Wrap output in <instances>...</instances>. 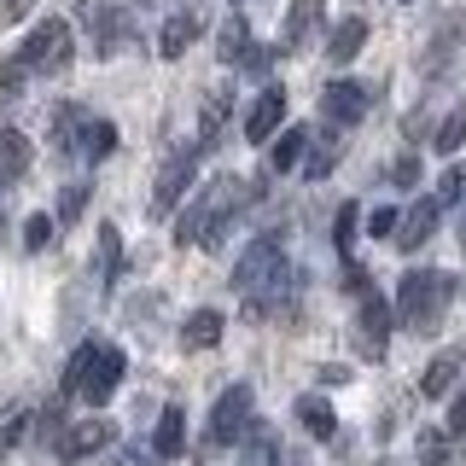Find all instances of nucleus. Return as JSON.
<instances>
[{"instance_id":"4be33fe9","label":"nucleus","mask_w":466,"mask_h":466,"mask_svg":"<svg viewBox=\"0 0 466 466\" xmlns=\"http://www.w3.org/2000/svg\"><path fill=\"white\" fill-rule=\"evenodd\" d=\"M414 455H420V466H461V449H455V431H420V443H414Z\"/></svg>"},{"instance_id":"4c0bfd02","label":"nucleus","mask_w":466,"mask_h":466,"mask_svg":"<svg viewBox=\"0 0 466 466\" xmlns=\"http://www.w3.org/2000/svg\"><path fill=\"white\" fill-rule=\"evenodd\" d=\"M449 431H455V437H466V385L455 390V397H449Z\"/></svg>"},{"instance_id":"6ab92c4d","label":"nucleus","mask_w":466,"mask_h":466,"mask_svg":"<svg viewBox=\"0 0 466 466\" xmlns=\"http://www.w3.org/2000/svg\"><path fill=\"white\" fill-rule=\"evenodd\" d=\"M245 53H251V29H245L239 12H228L222 29H216V58L222 65H245Z\"/></svg>"},{"instance_id":"c85d7f7f","label":"nucleus","mask_w":466,"mask_h":466,"mask_svg":"<svg viewBox=\"0 0 466 466\" xmlns=\"http://www.w3.org/2000/svg\"><path fill=\"white\" fill-rule=\"evenodd\" d=\"M116 262H123V233L106 222V228H99V286L116 280Z\"/></svg>"},{"instance_id":"72a5a7b5","label":"nucleus","mask_w":466,"mask_h":466,"mask_svg":"<svg viewBox=\"0 0 466 466\" xmlns=\"http://www.w3.org/2000/svg\"><path fill=\"white\" fill-rule=\"evenodd\" d=\"M24 431H29V414H12V420H6V426H0V461H6V455H12V449H18V443H24Z\"/></svg>"},{"instance_id":"423d86ee","label":"nucleus","mask_w":466,"mask_h":466,"mask_svg":"<svg viewBox=\"0 0 466 466\" xmlns=\"http://www.w3.org/2000/svg\"><path fill=\"white\" fill-rule=\"evenodd\" d=\"M251 408H257V397H251V385H228L222 397H216V408H210V449H233V443H245L257 426H251Z\"/></svg>"},{"instance_id":"dca6fc26","label":"nucleus","mask_w":466,"mask_h":466,"mask_svg":"<svg viewBox=\"0 0 466 466\" xmlns=\"http://www.w3.org/2000/svg\"><path fill=\"white\" fill-rule=\"evenodd\" d=\"M222 327H228L222 309H193L181 320V344L187 350H216V344H222Z\"/></svg>"},{"instance_id":"f03ea898","label":"nucleus","mask_w":466,"mask_h":466,"mask_svg":"<svg viewBox=\"0 0 466 466\" xmlns=\"http://www.w3.org/2000/svg\"><path fill=\"white\" fill-rule=\"evenodd\" d=\"M239 204H245V181H233V175H216L204 193L181 210V222H175V239L181 245H222L228 239V228H233V216H239Z\"/></svg>"},{"instance_id":"4468645a","label":"nucleus","mask_w":466,"mask_h":466,"mask_svg":"<svg viewBox=\"0 0 466 466\" xmlns=\"http://www.w3.org/2000/svg\"><path fill=\"white\" fill-rule=\"evenodd\" d=\"M204 35V6H181V12H169L164 29H157V53L164 58H187V47Z\"/></svg>"},{"instance_id":"a19ab883","label":"nucleus","mask_w":466,"mask_h":466,"mask_svg":"<svg viewBox=\"0 0 466 466\" xmlns=\"http://www.w3.org/2000/svg\"><path fill=\"white\" fill-rule=\"evenodd\" d=\"M461 245H466V198H461Z\"/></svg>"},{"instance_id":"f704fd0d","label":"nucleus","mask_w":466,"mask_h":466,"mask_svg":"<svg viewBox=\"0 0 466 466\" xmlns=\"http://www.w3.org/2000/svg\"><path fill=\"white\" fill-rule=\"evenodd\" d=\"M397 222H402V210H390V204H385V210L368 216V233H373V239H397Z\"/></svg>"},{"instance_id":"393cba45","label":"nucleus","mask_w":466,"mask_h":466,"mask_svg":"<svg viewBox=\"0 0 466 466\" xmlns=\"http://www.w3.org/2000/svg\"><path fill=\"white\" fill-rule=\"evenodd\" d=\"M361 41H368V18H344L327 35V58H332V65H350V58L361 53Z\"/></svg>"},{"instance_id":"2eb2a0df","label":"nucleus","mask_w":466,"mask_h":466,"mask_svg":"<svg viewBox=\"0 0 466 466\" xmlns=\"http://www.w3.org/2000/svg\"><path fill=\"white\" fill-rule=\"evenodd\" d=\"M29 135L24 128H0V187H12V181H24L29 175Z\"/></svg>"},{"instance_id":"b1692460","label":"nucleus","mask_w":466,"mask_h":466,"mask_svg":"<svg viewBox=\"0 0 466 466\" xmlns=\"http://www.w3.org/2000/svg\"><path fill=\"white\" fill-rule=\"evenodd\" d=\"M303 152H309V128H280L274 135V146H268V169H298L303 164Z\"/></svg>"},{"instance_id":"1a4fd4ad","label":"nucleus","mask_w":466,"mask_h":466,"mask_svg":"<svg viewBox=\"0 0 466 466\" xmlns=\"http://www.w3.org/2000/svg\"><path fill=\"white\" fill-rule=\"evenodd\" d=\"M390 320H397V303H385L379 291H361V356H368V361L385 356Z\"/></svg>"},{"instance_id":"f257e3e1","label":"nucleus","mask_w":466,"mask_h":466,"mask_svg":"<svg viewBox=\"0 0 466 466\" xmlns=\"http://www.w3.org/2000/svg\"><path fill=\"white\" fill-rule=\"evenodd\" d=\"M286 286H291L286 239L280 233H257V239L245 245V257L233 262V291L251 303V315H262V309H274V303L286 298Z\"/></svg>"},{"instance_id":"a878e982","label":"nucleus","mask_w":466,"mask_h":466,"mask_svg":"<svg viewBox=\"0 0 466 466\" xmlns=\"http://www.w3.org/2000/svg\"><path fill=\"white\" fill-rule=\"evenodd\" d=\"M339 169V135H309V152H303V175L309 181H327Z\"/></svg>"},{"instance_id":"f3484780","label":"nucleus","mask_w":466,"mask_h":466,"mask_svg":"<svg viewBox=\"0 0 466 466\" xmlns=\"http://www.w3.org/2000/svg\"><path fill=\"white\" fill-rule=\"evenodd\" d=\"M76 152L87 157V164H106V157L116 152V123H106V116H87L82 135H76Z\"/></svg>"},{"instance_id":"6e6552de","label":"nucleus","mask_w":466,"mask_h":466,"mask_svg":"<svg viewBox=\"0 0 466 466\" xmlns=\"http://www.w3.org/2000/svg\"><path fill=\"white\" fill-rule=\"evenodd\" d=\"M111 443H116V426L106 414H87V420H70V426L58 431L53 455L58 461H87V455H99V449H111Z\"/></svg>"},{"instance_id":"58836bf2","label":"nucleus","mask_w":466,"mask_h":466,"mask_svg":"<svg viewBox=\"0 0 466 466\" xmlns=\"http://www.w3.org/2000/svg\"><path fill=\"white\" fill-rule=\"evenodd\" d=\"M29 12H35V0H0V29L18 24V18H29Z\"/></svg>"},{"instance_id":"ea45409f","label":"nucleus","mask_w":466,"mask_h":466,"mask_svg":"<svg viewBox=\"0 0 466 466\" xmlns=\"http://www.w3.org/2000/svg\"><path fill=\"white\" fill-rule=\"evenodd\" d=\"M268 65H274V53H268V47H257V41H251V53H245V65H239V70H251V76H262Z\"/></svg>"},{"instance_id":"f8f14e48","label":"nucleus","mask_w":466,"mask_h":466,"mask_svg":"<svg viewBox=\"0 0 466 466\" xmlns=\"http://www.w3.org/2000/svg\"><path fill=\"white\" fill-rule=\"evenodd\" d=\"M320 116H327L332 128H350L368 116V87L361 82H327V94H320Z\"/></svg>"},{"instance_id":"e433bc0d","label":"nucleus","mask_w":466,"mask_h":466,"mask_svg":"<svg viewBox=\"0 0 466 466\" xmlns=\"http://www.w3.org/2000/svg\"><path fill=\"white\" fill-rule=\"evenodd\" d=\"M390 181H397V187H420V157H414V152H402L397 164H390Z\"/></svg>"},{"instance_id":"9b49d317","label":"nucleus","mask_w":466,"mask_h":466,"mask_svg":"<svg viewBox=\"0 0 466 466\" xmlns=\"http://www.w3.org/2000/svg\"><path fill=\"white\" fill-rule=\"evenodd\" d=\"M280 123H286V87H262V94L251 99V111H245V140H251V146L274 140Z\"/></svg>"},{"instance_id":"2f4dec72","label":"nucleus","mask_w":466,"mask_h":466,"mask_svg":"<svg viewBox=\"0 0 466 466\" xmlns=\"http://www.w3.org/2000/svg\"><path fill=\"white\" fill-rule=\"evenodd\" d=\"M116 466H164V455L152 443H123L116 449Z\"/></svg>"},{"instance_id":"c756f323","label":"nucleus","mask_w":466,"mask_h":466,"mask_svg":"<svg viewBox=\"0 0 466 466\" xmlns=\"http://www.w3.org/2000/svg\"><path fill=\"white\" fill-rule=\"evenodd\" d=\"M53 228H58V216L35 210V216L24 222V251H47V245H53Z\"/></svg>"},{"instance_id":"cd10ccee","label":"nucleus","mask_w":466,"mask_h":466,"mask_svg":"<svg viewBox=\"0 0 466 466\" xmlns=\"http://www.w3.org/2000/svg\"><path fill=\"white\" fill-rule=\"evenodd\" d=\"M228 111H233V94H210V99H204V116H198V146H216V135H222V123H228Z\"/></svg>"},{"instance_id":"ddd939ff","label":"nucleus","mask_w":466,"mask_h":466,"mask_svg":"<svg viewBox=\"0 0 466 466\" xmlns=\"http://www.w3.org/2000/svg\"><path fill=\"white\" fill-rule=\"evenodd\" d=\"M320 24H327V0H291L286 29H280V47H286V53H303V47L320 35Z\"/></svg>"},{"instance_id":"20e7f679","label":"nucleus","mask_w":466,"mask_h":466,"mask_svg":"<svg viewBox=\"0 0 466 466\" xmlns=\"http://www.w3.org/2000/svg\"><path fill=\"white\" fill-rule=\"evenodd\" d=\"M449 298H455V280L443 268H408L402 286H397V320L408 332H437Z\"/></svg>"},{"instance_id":"9d476101","label":"nucleus","mask_w":466,"mask_h":466,"mask_svg":"<svg viewBox=\"0 0 466 466\" xmlns=\"http://www.w3.org/2000/svg\"><path fill=\"white\" fill-rule=\"evenodd\" d=\"M437 222H443V198H414L402 210V222H397V251H420V245L437 233Z\"/></svg>"},{"instance_id":"473e14b6","label":"nucleus","mask_w":466,"mask_h":466,"mask_svg":"<svg viewBox=\"0 0 466 466\" xmlns=\"http://www.w3.org/2000/svg\"><path fill=\"white\" fill-rule=\"evenodd\" d=\"M437 198H443V204H461V198H466V175H461L455 164L437 175Z\"/></svg>"},{"instance_id":"a211bd4d","label":"nucleus","mask_w":466,"mask_h":466,"mask_svg":"<svg viewBox=\"0 0 466 466\" xmlns=\"http://www.w3.org/2000/svg\"><path fill=\"white\" fill-rule=\"evenodd\" d=\"M291 414H298V426L315 437V443H327L332 431H339V414H332V402L327 397H298V408H291Z\"/></svg>"},{"instance_id":"7ed1b4c3","label":"nucleus","mask_w":466,"mask_h":466,"mask_svg":"<svg viewBox=\"0 0 466 466\" xmlns=\"http://www.w3.org/2000/svg\"><path fill=\"white\" fill-rule=\"evenodd\" d=\"M123 373H128L123 350L87 339L76 356H70V368H65V390H70V397H82V402H94V408H106L116 397V385H123Z\"/></svg>"},{"instance_id":"c9c22d12","label":"nucleus","mask_w":466,"mask_h":466,"mask_svg":"<svg viewBox=\"0 0 466 466\" xmlns=\"http://www.w3.org/2000/svg\"><path fill=\"white\" fill-rule=\"evenodd\" d=\"M356 222H361V216H356V204H344V210H339V228H332L339 251H350V245H356Z\"/></svg>"},{"instance_id":"79ce46f5","label":"nucleus","mask_w":466,"mask_h":466,"mask_svg":"<svg viewBox=\"0 0 466 466\" xmlns=\"http://www.w3.org/2000/svg\"><path fill=\"white\" fill-rule=\"evenodd\" d=\"M461 298H466V286H461Z\"/></svg>"},{"instance_id":"0eeeda50","label":"nucleus","mask_w":466,"mask_h":466,"mask_svg":"<svg viewBox=\"0 0 466 466\" xmlns=\"http://www.w3.org/2000/svg\"><path fill=\"white\" fill-rule=\"evenodd\" d=\"M198 157H204V146H175V152L164 157V169H157V181H152V216H169L175 204L187 198V187H193V175H198Z\"/></svg>"},{"instance_id":"aec40b11","label":"nucleus","mask_w":466,"mask_h":466,"mask_svg":"<svg viewBox=\"0 0 466 466\" xmlns=\"http://www.w3.org/2000/svg\"><path fill=\"white\" fill-rule=\"evenodd\" d=\"M449 390H461V356H431V368H426V379H420V397L443 402Z\"/></svg>"},{"instance_id":"bb28decb","label":"nucleus","mask_w":466,"mask_h":466,"mask_svg":"<svg viewBox=\"0 0 466 466\" xmlns=\"http://www.w3.org/2000/svg\"><path fill=\"white\" fill-rule=\"evenodd\" d=\"M431 146H437V152H443V157H455L461 146H466V99H461V106H449V116H443V123H437Z\"/></svg>"},{"instance_id":"5701e85b","label":"nucleus","mask_w":466,"mask_h":466,"mask_svg":"<svg viewBox=\"0 0 466 466\" xmlns=\"http://www.w3.org/2000/svg\"><path fill=\"white\" fill-rule=\"evenodd\" d=\"M87 18H94V53H99V58H111L116 41H128V12L106 6V12H87Z\"/></svg>"},{"instance_id":"412c9836","label":"nucleus","mask_w":466,"mask_h":466,"mask_svg":"<svg viewBox=\"0 0 466 466\" xmlns=\"http://www.w3.org/2000/svg\"><path fill=\"white\" fill-rule=\"evenodd\" d=\"M152 449H157V455H164V461H175V455H181V449H187V414H181V408H164V414H157V431H152Z\"/></svg>"},{"instance_id":"7c9ffc66","label":"nucleus","mask_w":466,"mask_h":466,"mask_svg":"<svg viewBox=\"0 0 466 466\" xmlns=\"http://www.w3.org/2000/svg\"><path fill=\"white\" fill-rule=\"evenodd\" d=\"M82 210H87V181H70L65 193H58V222H76Z\"/></svg>"},{"instance_id":"39448f33","label":"nucleus","mask_w":466,"mask_h":466,"mask_svg":"<svg viewBox=\"0 0 466 466\" xmlns=\"http://www.w3.org/2000/svg\"><path fill=\"white\" fill-rule=\"evenodd\" d=\"M70 53H76V35H70V24H65V18H47V24L29 29L24 47L12 53V58H18L29 76H58V70L70 65Z\"/></svg>"}]
</instances>
